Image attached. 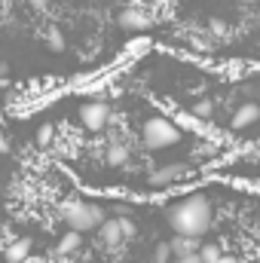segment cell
Segmentation results:
<instances>
[{
  "label": "cell",
  "instance_id": "23",
  "mask_svg": "<svg viewBox=\"0 0 260 263\" xmlns=\"http://www.w3.org/2000/svg\"><path fill=\"white\" fill-rule=\"evenodd\" d=\"M217 263H239V260H236V257H230V254H224V257H220Z\"/></svg>",
  "mask_w": 260,
  "mask_h": 263
},
{
  "label": "cell",
  "instance_id": "4",
  "mask_svg": "<svg viewBox=\"0 0 260 263\" xmlns=\"http://www.w3.org/2000/svg\"><path fill=\"white\" fill-rule=\"evenodd\" d=\"M80 123H83V129L89 132H101L107 123H110V104L107 101H86L83 107H80Z\"/></svg>",
  "mask_w": 260,
  "mask_h": 263
},
{
  "label": "cell",
  "instance_id": "14",
  "mask_svg": "<svg viewBox=\"0 0 260 263\" xmlns=\"http://www.w3.org/2000/svg\"><path fill=\"white\" fill-rule=\"evenodd\" d=\"M193 117H199V120H211V117H214V101H208V98L196 101L193 104Z\"/></svg>",
  "mask_w": 260,
  "mask_h": 263
},
{
  "label": "cell",
  "instance_id": "3",
  "mask_svg": "<svg viewBox=\"0 0 260 263\" xmlns=\"http://www.w3.org/2000/svg\"><path fill=\"white\" fill-rule=\"evenodd\" d=\"M141 138H144V144L150 150H165V147L181 141V129L172 120H165V117H150V120H144Z\"/></svg>",
  "mask_w": 260,
  "mask_h": 263
},
{
  "label": "cell",
  "instance_id": "10",
  "mask_svg": "<svg viewBox=\"0 0 260 263\" xmlns=\"http://www.w3.org/2000/svg\"><path fill=\"white\" fill-rule=\"evenodd\" d=\"M104 159H107V165H114V168H120V165H126V162H129V147H126L123 141H114V144L107 147V153H104Z\"/></svg>",
  "mask_w": 260,
  "mask_h": 263
},
{
  "label": "cell",
  "instance_id": "11",
  "mask_svg": "<svg viewBox=\"0 0 260 263\" xmlns=\"http://www.w3.org/2000/svg\"><path fill=\"white\" fill-rule=\"evenodd\" d=\"M80 245H83V233L67 230L65 236L59 239V254H73V251H80Z\"/></svg>",
  "mask_w": 260,
  "mask_h": 263
},
{
  "label": "cell",
  "instance_id": "18",
  "mask_svg": "<svg viewBox=\"0 0 260 263\" xmlns=\"http://www.w3.org/2000/svg\"><path fill=\"white\" fill-rule=\"evenodd\" d=\"M120 223H123V236H126V242L138 236V227H135V220H132V217H126V214H123V217H120Z\"/></svg>",
  "mask_w": 260,
  "mask_h": 263
},
{
  "label": "cell",
  "instance_id": "1",
  "mask_svg": "<svg viewBox=\"0 0 260 263\" xmlns=\"http://www.w3.org/2000/svg\"><path fill=\"white\" fill-rule=\"evenodd\" d=\"M169 227L178 233V236H190V239H199L211 230V202L202 196V193H193V196L181 199L169 208Z\"/></svg>",
  "mask_w": 260,
  "mask_h": 263
},
{
  "label": "cell",
  "instance_id": "20",
  "mask_svg": "<svg viewBox=\"0 0 260 263\" xmlns=\"http://www.w3.org/2000/svg\"><path fill=\"white\" fill-rule=\"evenodd\" d=\"M175 263H202V254L193 251V254H184V257H175Z\"/></svg>",
  "mask_w": 260,
  "mask_h": 263
},
{
  "label": "cell",
  "instance_id": "16",
  "mask_svg": "<svg viewBox=\"0 0 260 263\" xmlns=\"http://www.w3.org/2000/svg\"><path fill=\"white\" fill-rule=\"evenodd\" d=\"M52 138H55V126H52V123H46V126L37 129V144H40V147H49Z\"/></svg>",
  "mask_w": 260,
  "mask_h": 263
},
{
  "label": "cell",
  "instance_id": "9",
  "mask_svg": "<svg viewBox=\"0 0 260 263\" xmlns=\"http://www.w3.org/2000/svg\"><path fill=\"white\" fill-rule=\"evenodd\" d=\"M3 257L9 263H25L31 257V239H15V242H9L6 251H3Z\"/></svg>",
  "mask_w": 260,
  "mask_h": 263
},
{
  "label": "cell",
  "instance_id": "19",
  "mask_svg": "<svg viewBox=\"0 0 260 263\" xmlns=\"http://www.w3.org/2000/svg\"><path fill=\"white\" fill-rule=\"evenodd\" d=\"M208 28H211V34H214V37H224V34H227V25H224V22H217V18H214Z\"/></svg>",
  "mask_w": 260,
  "mask_h": 263
},
{
  "label": "cell",
  "instance_id": "6",
  "mask_svg": "<svg viewBox=\"0 0 260 263\" xmlns=\"http://www.w3.org/2000/svg\"><path fill=\"white\" fill-rule=\"evenodd\" d=\"M120 28L123 31H147L150 28V15L138 6V3H132V6H126L123 12H120Z\"/></svg>",
  "mask_w": 260,
  "mask_h": 263
},
{
  "label": "cell",
  "instance_id": "12",
  "mask_svg": "<svg viewBox=\"0 0 260 263\" xmlns=\"http://www.w3.org/2000/svg\"><path fill=\"white\" fill-rule=\"evenodd\" d=\"M202 245L196 242V239H190V236H175L172 239V251H175V257H184V254H193V251H199Z\"/></svg>",
  "mask_w": 260,
  "mask_h": 263
},
{
  "label": "cell",
  "instance_id": "21",
  "mask_svg": "<svg viewBox=\"0 0 260 263\" xmlns=\"http://www.w3.org/2000/svg\"><path fill=\"white\" fill-rule=\"evenodd\" d=\"M0 153H9V138L3 135V129H0Z\"/></svg>",
  "mask_w": 260,
  "mask_h": 263
},
{
  "label": "cell",
  "instance_id": "7",
  "mask_svg": "<svg viewBox=\"0 0 260 263\" xmlns=\"http://www.w3.org/2000/svg\"><path fill=\"white\" fill-rule=\"evenodd\" d=\"M98 239H101V245H104V248H120V245L126 242L120 217H107V220L98 227Z\"/></svg>",
  "mask_w": 260,
  "mask_h": 263
},
{
  "label": "cell",
  "instance_id": "17",
  "mask_svg": "<svg viewBox=\"0 0 260 263\" xmlns=\"http://www.w3.org/2000/svg\"><path fill=\"white\" fill-rule=\"evenodd\" d=\"M46 40H49V49H52V52H62V49H65V37H62V31H55V28H52Z\"/></svg>",
  "mask_w": 260,
  "mask_h": 263
},
{
  "label": "cell",
  "instance_id": "5",
  "mask_svg": "<svg viewBox=\"0 0 260 263\" xmlns=\"http://www.w3.org/2000/svg\"><path fill=\"white\" fill-rule=\"evenodd\" d=\"M184 178H190V168H187L184 162H169V165L153 168V172L147 175V184L159 190V187H172V184H178V181H184Z\"/></svg>",
  "mask_w": 260,
  "mask_h": 263
},
{
  "label": "cell",
  "instance_id": "8",
  "mask_svg": "<svg viewBox=\"0 0 260 263\" xmlns=\"http://www.w3.org/2000/svg\"><path fill=\"white\" fill-rule=\"evenodd\" d=\"M260 120V104L257 101H245L236 114H233V129H245V126H254Z\"/></svg>",
  "mask_w": 260,
  "mask_h": 263
},
{
  "label": "cell",
  "instance_id": "15",
  "mask_svg": "<svg viewBox=\"0 0 260 263\" xmlns=\"http://www.w3.org/2000/svg\"><path fill=\"white\" fill-rule=\"evenodd\" d=\"M172 257H175L172 242H159V245H156V251H153V263H169Z\"/></svg>",
  "mask_w": 260,
  "mask_h": 263
},
{
  "label": "cell",
  "instance_id": "2",
  "mask_svg": "<svg viewBox=\"0 0 260 263\" xmlns=\"http://www.w3.org/2000/svg\"><path fill=\"white\" fill-rule=\"evenodd\" d=\"M62 217H65L67 227L77 230V233H92V230H98L107 220L104 208L95 205V202H86V199H67V202H62Z\"/></svg>",
  "mask_w": 260,
  "mask_h": 263
},
{
  "label": "cell",
  "instance_id": "13",
  "mask_svg": "<svg viewBox=\"0 0 260 263\" xmlns=\"http://www.w3.org/2000/svg\"><path fill=\"white\" fill-rule=\"evenodd\" d=\"M199 254H202V263H217L224 257V251H220V245H214V242H208V245H202L199 248Z\"/></svg>",
  "mask_w": 260,
  "mask_h": 263
},
{
  "label": "cell",
  "instance_id": "22",
  "mask_svg": "<svg viewBox=\"0 0 260 263\" xmlns=\"http://www.w3.org/2000/svg\"><path fill=\"white\" fill-rule=\"evenodd\" d=\"M28 3H31L34 9H46V6H49V0H28Z\"/></svg>",
  "mask_w": 260,
  "mask_h": 263
}]
</instances>
